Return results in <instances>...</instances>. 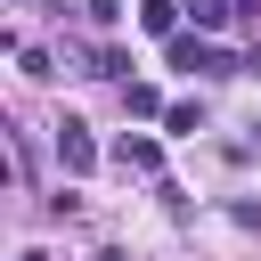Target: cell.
Wrapping results in <instances>:
<instances>
[{"instance_id": "cell-1", "label": "cell", "mask_w": 261, "mask_h": 261, "mask_svg": "<svg viewBox=\"0 0 261 261\" xmlns=\"http://www.w3.org/2000/svg\"><path fill=\"white\" fill-rule=\"evenodd\" d=\"M163 65H179V73H196V82H212V73H245V57H228L212 33H171Z\"/></svg>"}, {"instance_id": "cell-2", "label": "cell", "mask_w": 261, "mask_h": 261, "mask_svg": "<svg viewBox=\"0 0 261 261\" xmlns=\"http://www.w3.org/2000/svg\"><path fill=\"white\" fill-rule=\"evenodd\" d=\"M57 163H65L73 179H90V171H98V139H90V122H73V114L57 122Z\"/></svg>"}, {"instance_id": "cell-3", "label": "cell", "mask_w": 261, "mask_h": 261, "mask_svg": "<svg viewBox=\"0 0 261 261\" xmlns=\"http://www.w3.org/2000/svg\"><path fill=\"white\" fill-rule=\"evenodd\" d=\"M114 163H122V171H147V179H155V171H163V147H155L147 130H122V139H114Z\"/></svg>"}, {"instance_id": "cell-4", "label": "cell", "mask_w": 261, "mask_h": 261, "mask_svg": "<svg viewBox=\"0 0 261 261\" xmlns=\"http://www.w3.org/2000/svg\"><path fill=\"white\" fill-rule=\"evenodd\" d=\"M122 114L130 122H163V90L155 82H122Z\"/></svg>"}, {"instance_id": "cell-5", "label": "cell", "mask_w": 261, "mask_h": 261, "mask_svg": "<svg viewBox=\"0 0 261 261\" xmlns=\"http://www.w3.org/2000/svg\"><path fill=\"white\" fill-rule=\"evenodd\" d=\"M179 16H188V0H139V24H147L155 41H171V33H179Z\"/></svg>"}, {"instance_id": "cell-6", "label": "cell", "mask_w": 261, "mask_h": 261, "mask_svg": "<svg viewBox=\"0 0 261 261\" xmlns=\"http://www.w3.org/2000/svg\"><path fill=\"white\" fill-rule=\"evenodd\" d=\"M188 16H196V33H228L237 24V0H188Z\"/></svg>"}, {"instance_id": "cell-7", "label": "cell", "mask_w": 261, "mask_h": 261, "mask_svg": "<svg viewBox=\"0 0 261 261\" xmlns=\"http://www.w3.org/2000/svg\"><path fill=\"white\" fill-rule=\"evenodd\" d=\"M82 73H98V82H122V73H130V49H90V57H82Z\"/></svg>"}, {"instance_id": "cell-8", "label": "cell", "mask_w": 261, "mask_h": 261, "mask_svg": "<svg viewBox=\"0 0 261 261\" xmlns=\"http://www.w3.org/2000/svg\"><path fill=\"white\" fill-rule=\"evenodd\" d=\"M163 122H171V130H188V139H196V130H204V106H196V98H179V106H163Z\"/></svg>"}, {"instance_id": "cell-9", "label": "cell", "mask_w": 261, "mask_h": 261, "mask_svg": "<svg viewBox=\"0 0 261 261\" xmlns=\"http://www.w3.org/2000/svg\"><path fill=\"white\" fill-rule=\"evenodd\" d=\"M82 8H90V24H106V33L122 24V0H82Z\"/></svg>"}, {"instance_id": "cell-10", "label": "cell", "mask_w": 261, "mask_h": 261, "mask_svg": "<svg viewBox=\"0 0 261 261\" xmlns=\"http://www.w3.org/2000/svg\"><path fill=\"white\" fill-rule=\"evenodd\" d=\"M245 73H261V41H253V49H245Z\"/></svg>"}, {"instance_id": "cell-11", "label": "cell", "mask_w": 261, "mask_h": 261, "mask_svg": "<svg viewBox=\"0 0 261 261\" xmlns=\"http://www.w3.org/2000/svg\"><path fill=\"white\" fill-rule=\"evenodd\" d=\"M16 261H49V253H16Z\"/></svg>"}]
</instances>
